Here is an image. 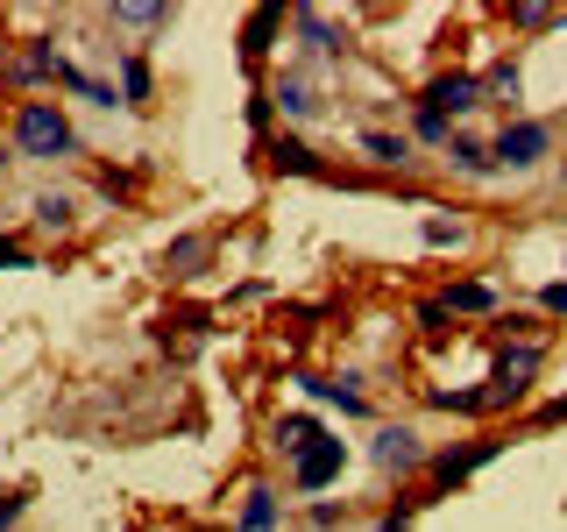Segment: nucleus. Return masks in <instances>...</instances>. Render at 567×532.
Masks as SVG:
<instances>
[{"instance_id": "nucleus-29", "label": "nucleus", "mask_w": 567, "mask_h": 532, "mask_svg": "<svg viewBox=\"0 0 567 532\" xmlns=\"http://www.w3.org/2000/svg\"><path fill=\"white\" fill-rule=\"evenodd\" d=\"M447 319H454V313L440 306V298H419V306H412V327H419V334H433V341L447 334Z\"/></svg>"}, {"instance_id": "nucleus-35", "label": "nucleus", "mask_w": 567, "mask_h": 532, "mask_svg": "<svg viewBox=\"0 0 567 532\" xmlns=\"http://www.w3.org/2000/svg\"><path fill=\"white\" fill-rule=\"evenodd\" d=\"M22 511H29V490H0V532H14Z\"/></svg>"}, {"instance_id": "nucleus-17", "label": "nucleus", "mask_w": 567, "mask_h": 532, "mask_svg": "<svg viewBox=\"0 0 567 532\" xmlns=\"http://www.w3.org/2000/svg\"><path fill=\"white\" fill-rule=\"evenodd\" d=\"M270 100H277V121H312L319 114V93H312L306 71H284V79L270 85Z\"/></svg>"}, {"instance_id": "nucleus-15", "label": "nucleus", "mask_w": 567, "mask_h": 532, "mask_svg": "<svg viewBox=\"0 0 567 532\" xmlns=\"http://www.w3.org/2000/svg\"><path fill=\"white\" fill-rule=\"evenodd\" d=\"M277 519H284L277 483H248V490H241V519H235V532H277Z\"/></svg>"}, {"instance_id": "nucleus-22", "label": "nucleus", "mask_w": 567, "mask_h": 532, "mask_svg": "<svg viewBox=\"0 0 567 532\" xmlns=\"http://www.w3.org/2000/svg\"><path fill=\"white\" fill-rule=\"evenodd\" d=\"M425 405H433V412H454V419H483V383H461V390L433 383V390H425Z\"/></svg>"}, {"instance_id": "nucleus-21", "label": "nucleus", "mask_w": 567, "mask_h": 532, "mask_svg": "<svg viewBox=\"0 0 567 532\" xmlns=\"http://www.w3.org/2000/svg\"><path fill=\"white\" fill-rule=\"evenodd\" d=\"M206 256H213V235H177V242L164 248V277H177V284L199 277V270H206Z\"/></svg>"}, {"instance_id": "nucleus-9", "label": "nucleus", "mask_w": 567, "mask_h": 532, "mask_svg": "<svg viewBox=\"0 0 567 532\" xmlns=\"http://www.w3.org/2000/svg\"><path fill=\"white\" fill-rule=\"evenodd\" d=\"M262 156H270V171H277V177H333V171H327V156H319L306 135H270V142H262Z\"/></svg>"}, {"instance_id": "nucleus-33", "label": "nucleus", "mask_w": 567, "mask_h": 532, "mask_svg": "<svg viewBox=\"0 0 567 532\" xmlns=\"http://www.w3.org/2000/svg\"><path fill=\"white\" fill-rule=\"evenodd\" d=\"M539 313H546V319H567V277H554V284L539 291Z\"/></svg>"}, {"instance_id": "nucleus-26", "label": "nucleus", "mask_w": 567, "mask_h": 532, "mask_svg": "<svg viewBox=\"0 0 567 532\" xmlns=\"http://www.w3.org/2000/svg\"><path fill=\"white\" fill-rule=\"evenodd\" d=\"M419 235H425V248H461V235H468V227H461L454 213H425Z\"/></svg>"}, {"instance_id": "nucleus-36", "label": "nucleus", "mask_w": 567, "mask_h": 532, "mask_svg": "<svg viewBox=\"0 0 567 532\" xmlns=\"http://www.w3.org/2000/svg\"><path fill=\"white\" fill-rule=\"evenodd\" d=\"M532 419H539V426H567V390H560V398H546Z\"/></svg>"}, {"instance_id": "nucleus-5", "label": "nucleus", "mask_w": 567, "mask_h": 532, "mask_svg": "<svg viewBox=\"0 0 567 532\" xmlns=\"http://www.w3.org/2000/svg\"><path fill=\"white\" fill-rule=\"evenodd\" d=\"M419 106H433L440 121H461V114H483V71H440L433 85L419 93Z\"/></svg>"}, {"instance_id": "nucleus-7", "label": "nucleus", "mask_w": 567, "mask_h": 532, "mask_svg": "<svg viewBox=\"0 0 567 532\" xmlns=\"http://www.w3.org/2000/svg\"><path fill=\"white\" fill-rule=\"evenodd\" d=\"M369 461H377L383 475H412V469H425L419 426H377V440H369Z\"/></svg>"}, {"instance_id": "nucleus-12", "label": "nucleus", "mask_w": 567, "mask_h": 532, "mask_svg": "<svg viewBox=\"0 0 567 532\" xmlns=\"http://www.w3.org/2000/svg\"><path fill=\"white\" fill-rule=\"evenodd\" d=\"M8 79L14 85H50L58 79V43H50V35H22V50L8 58Z\"/></svg>"}, {"instance_id": "nucleus-2", "label": "nucleus", "mask_w": 567, "mask_h": 532, "mask_svg": "<svg viewBox=\"0 0 567 532\" xmlns=\"http://www.w3.org/2000/svg\"><path fill=\"white\" fill-rule=\"evenodd\" d=\"M539 369H546V334H525V341L496 348V362L483 377V419L489 412H518L532 398V383H539Z\"/></svg>"}, {"instance_id": "nucleus-20", "label": "nucleus", "mask_w": 567, "mask_h": 532, "mask_svg": "<svg viewBox=\"0 0 567 532\" xmlns=\"http://www.w3.org/2000/svg\"><path fill=\"white\" fill-rule=\"evenodd\" d=\"M440 306H447V313H468V319H483V313L504 306V298H496V284H483V277H461V284H447V291H440Z\"/></svg>"}, {"instance_id": "nucleus-16", "label": "nucleus", "mask_w": 567, "mask_h": 532, "mask_svg": "<svg viewBox=\"0 0 567 532\" xmlns=\"http://www.w3.org/2000/svg\"><path fill=\"white\" fill-rule=\"evenodd\" d=\"M354 150L369 156L377 171H412V135H390V129H362L354 135Z\"/></svg>"}, {"instance_id": "nucleus-14", "label": "nucleus", "mask_w": 567, "mask_h": 532, "mask_svg": "<svg viewBox=\"0 0 567 532\" xmlns=\"http://www.w3.org/2000/svg\"><path fill=\"white\" fill-rule=\"evenodd\" d=\"M291 29H298V43H306L312 58H341V50H348V35L333 29L327 8H291Z\"/></svg>"}, {"instance_id": "nucleus-37", "label": "nucleus", "mask_w": 567, "mask_h": 532, "mask_svg": "<svg viewBox=\"0 0 567 532\" xmlns=\"http://www.w3.org/2000/svg\"><path fill=\"white\" fill-rule=\"evenodd\" d=\"M8 164H14V150H8V142H0V171H8Z\"/></svg>"}, {"instance_id": "nucleus-28", "label": "nucleus", "mask_w": 567, "mask_h": 532, "mask_svg": "<svg viewBox=\"0 0 567 532\" xmlns=\"http://www.w3.org/2000/svg\"><path fill=\"white\" fill-rule=\"evenodd\" d=\"M419 504H433V497H425V490H419V497H398V504L377 519V532H412V511H419Z\"/></svg>"}, {"instance_id": "nucleus-25", "label": "nucleus", "mask_w": 567, "mask_h": 532, "mask_svg": "<svg viewBox=\"0 0 567 532\" xmlns=\"http://www.w3.org/2000/svg\"><path fill=\"white\" fill-rule=\"evenodd\" d=\"M404 135L425 142V150H447V142H454V121H440L433 106H419V100H412V129H404Z\"/></svg>"}, {"instance_id": "nucleus-19", "label": "nucleus", "mask_w": 567, "mask_h": 532, "mask_svg": "<svg viewBox=\"0 0 567 532\" xmlns=\"http://www.w3.org/2000/svg\"><path fill=\"white\" fill-rule=\"evenodd\" d=\"M440 156H447V171H461V177H496V156H489L483 135H461V129H454V142H447Z\"/></svg>"}, {"instance_id": "nucleus-38", "label": "nucleus", "mask_w": 567, "mask_h": 532, "mask_svg": "<svg viewBox=\"0 0 567 532\" xmlns=\"http://www.w3.org/2000/svg\"><path fill=\"white\" fill-rule=\"evenodd\" d=\"M560 185H567V164H560Z\"/></svg>"}, {"instance_id": "nucleus-34", "label": "nucleus", "mask_w": 567, "mask_h": 532, "mask_svg": "<svg viewBox=\"0 0 567 532\" xmlns=\"http://www.w3.org/2000/svg\"><path fill=\"white\" fill-rule=\"evenodd\" d=\"M93 185L106 192V200H128V192H135V171H100Z\"/></svg>"}, {"instance_id": "nucleus-24", "label": "nucleus", "mask_w": 567, "mask_h": 532, "mask_svg": "<svg viewBox=\"0 0 567 532\" xmlns=\"http://www.w3.org/2000/svg\"><path fill=\"white\" fill-rule=\"evenodd\" d=\"M106 22H121V29H171V8L164 0H121V8H106Z\"/></svg>"}, {"instance_id": "nucleus-23", "label": "nucleus", "mask_w": 567, "mask_h": 532, "mask_svg": "<svg viewBox=\"0 0 567 532\" xmlns=\"http://www.w3.org/2000/svg\"><path fill=\"white\" fill-rule=\"evenodd\" d=\"M35 227H43V235H71V227H79L71 192H35Z\"/></svg>"}, {"instance_id": "nucleus-30", "label": "nucleus", "mask_w": 567, "mask_h": 532, "mask_svg": "<svg viewBox=\"0 0 567 532\" xmlns=\"http://www.w3.org/2000/svg\"><path fill=\"white\" fill-rule=\"evenodd\" d=\"M306 525H312V532H341V525H348V504H333V497H312Z\"/></svg>"}, {"instance_id": "nucleus-8", "label": "nucleus", "mask_w": 567, "mask_h": 532, "mask_svg": "<svg viewBox=\"0 0 567 532\" xmlns=\"http://www.w3.org/2000/svg\"><path fill=\"white\" fill-rule=\"evenodd\" d=\"M291 383L306 390V398H319V405H341L348 419H369V398H362V377H354V369H341V377H312V369H298Z\"/></svg>"}, {"instance_id": "nucleus-6", "label": "nucleus", "mask_w": 567, "mask_h": 532, "mask_svg": "<svg viewBox=\"0 0 567 532\" xmlns=\"http://www.w3.org/2000/svg\"><path fill=\"white\" fill-rule=\"evenodd\" d=\"M341 469H348V440L327 433V440H312V448L291 461V490L298 497H319L327 483H341Z\"/></svg>"}, {"instance_id": "nucleus-32", "label": "nucleus", "mask_w": 567, "mask_h": 532, "mask_svg": "<svg viewBox=\"0 0 567 532\" xmlns=\"http://www.w3.org/2000/svg\"><path fill=\"white\" fill-rule=\"evenodd\" d=\"M0 270H35V248L14 242V235H0Z\"/></svg>"}, {"instance_id": "nucleus-3", "label": "nucleus", "mask_w": 567, "mask_h": 532, "mask_svg": "<svg viewBox=\"0 0 567 532\" xmlns=\"http://www.w3.org/2000/svg\"><path fill=\"white\" fill-rule=\"evenodd\" d=\"M489 156H496V171L525 177V171H539L546 156H554V129L532 121V114H518V121H504V129L489 135Z\"/></svg>"}, {"instance_id": "nucleus-1", "label": "nucleus", "mask_w": 567, "mask_h": 532, "mask_svg": "<svg viewBox=\"0 0 567 532\" xmlns=\"http://www.w3.org/2000/svg\"><path fill=\"white\" fill-rule=\"evenodd\" d=\"M8 150L22 164H64V156H79V129L58 100H22L8 114Z\"/></svg>"}, {"instance_id": "nucleus-27", "label": "nucleus", "mask_w": 567, "mask_h": 532, "mask_svg": "<svg viewBox=\"0 0 567 532\" xmlns=\"http://www.w3.org/2000/svg\"><path fill=\"white\" fill-rule=\"evenodd\" d=\"M241 114H248V129H256L262 142H270V129H277V100H270V85H256V93H248V106H241Z\"/></svg>"}, {"instance_id": "nucleus-4", "label": "nucleus", "mask_w": 567, "mask_h": 532, "mask_svg": "<svg viewBox=\"0 0 567 532\" xmlns=\"http://www.w3.org/2000/svg\"><path fill=\"white\" fill-rule=\"evenodd\" d=\"M496 454H504V440H461V448L425 454V497H447V490H461L475 469H489Z\"/></svg>"}, {"instance_id": "nucleus-10", "label": "nucleus", "mask_w": 567, "mask_h": 532, "mask_svg": "<svg viewBox=\"0 0 567 532\" xmlns=\"http://www.w3.org/2000/svg\"><path fill=\"white\" fill-rule=\"evenodd\" d=\"M284 22H291V8H284V0H262V8L241 22V58H248V64L277 58V35H284Z\"/></svg>"}, {"instance_id": "nucleus-11", "label": "nucleus", "mask_w": 567, "mask_h": 532, "mask_svg": "<svg viewBox=\"0 0 567 532\" xmlns=\"http://www.w3.org/2000/svg\"><path fill=\"white\" fill-rule=\"evenodd\" d=\"M312 440H327V426H319L312 412H277V419H270V454H277V461H298Z\"/></svg>"}, {"instance_id": "nucleus-18", "label": "nucleus", "mask_w": 567, "mask_h": 532, "mask_svg": "<svg viewBox=\"0 0 567 532\" xmlns=\"http://www.w3.org/2000/svg\"><path fill=\"white\" fill-rule=\"evenodd\" d=\"M483 100L489 106H511V121H518V106H525V71H518V58H496L483 71Z\"/></svg>"}, {"instance_id": "nucleus-13", "label": "nucleus", "mask_w": 567, "mask_h": 532, "mask_svg": "<svg viewBox=\"0 0 567 532\" xmlns=\"http://www.w3.org/2000/svg\"><path fill=\"white\" fill-rule=\"evenodd\" d=\"M114 79H121V106H135V114L156 100V64L142 50H114Z\"/></svg>"}, {"instance_id": "nucleus-31", "label": "nucleus", "mask_w": 567, "mask_h": 532, "mask_svg": "<svg viewBox=\"0 0 567 532\" xmlns=\"http://www.w3.org/2000/svg\"><path fill=\"white\" fill-rule=\"evenodd\" d=\"M511 29L539 35V29H560V14H554V8H511Z\"/></svg>"}]
</instances>
